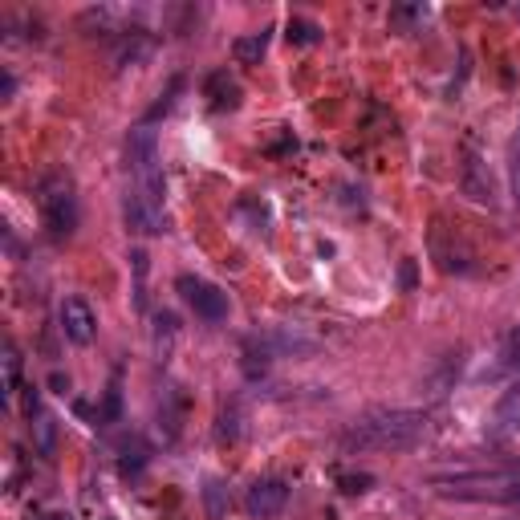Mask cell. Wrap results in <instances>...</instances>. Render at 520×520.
<instances>
[{
  "label": "cell",
  "mask_w": 520,
  "mask_h": 520,
  "mask_svg": "<svg viewBox=\"0 0 520 520\" xmlns=\"http://www.w3.org/2000/svg\"><path fill=\"white\" fill-rule=\"evenodd\" d=\"M427 431H431L427 411L386 407V411H370L354 419L342 435V447L346 451H411L427 439Z\"/></svg>",
  "instance_id": "obj_1"
},
{
  "label": "cell",
  "mask_w": 520,
  "mask_h": 520,
  "mask_svg": "<svg viewBox=\"0 0 520 520\" xmlns=\"http://www.w3.org/2000/svg\"><path fill=\"white\" fill-rule=\"evenodd\" d=\"M435 496L443 500H464V504H520V468H472V472H451L431 476Z\"/></svg>",
  "instance_id": "obj_2"
},
{
  "label": "cell",
  "mask_w": 520,
  "mask_h": 520,
  "mask_svg": "<svg viewBox=\"0 0 520 520\" xmlns=\"http://www.w3.org/2000/svg\"><path fill=\"white\" fill-rule=\"evenodd\" d=\"M126 171L135 179V187L151 208H163V195H167V183H163V163H159V139L151 122H139L135 130L126 135Z\"/></svg>",
  "instance_id": "obj_3"
},
{
  "label": "cell",
  "mask_w": 520,
  "mask_h": 520,
  "mask_svg": "<svg viewBox=\"0 0 520 520\" xmlns=\"http://www.w3.org/2000/svg\"><path fill=\"white\" fill-rule=\"evenodd\" d=\"M37 208L49 240H70L78 232V187L65 171H49L37 183Z\"/></svg>",
  "instance_id": "obj_4"
},
{
  "label": "cell",
  "mask_w": 520,
  "mask_h": 520,
  "mask_svg": "<svg viewBox=\"0 0 520 520\" xmlns=\"http://www.w3.org/2000/svg\"><path fill=\"white\" fill-rule=\"evenodd\" d=\"M175 289H179V297L187 301V309L200 317V321L220 325V321L228 317V293H224L220 285H212V281H204V277H179Z\"/></svg>",
  "instance_id": "obj_5"
},
{
  "label": "cell",
  "mask_w": 520,
  "mask_h": 520,
  "mask_svg": "<svg viewBox=\"0 0 520 520\" xmlns=\"http://www.w3.org/2000/svg\"><path fill=\"white\" fill-rule=\"evenodd\" d=\"M57 325H61L65 342H74V346H90L98 338V313L86 297H65L57 309Z\"/></svg>",
  "instance_id": "obj_6"
},
{
  "label": "cell",
  "mask_w": 520,
  "mask_h": 520,
  "mask_svg": "<svg viewBox=\"0 0 520 520\" xmlns=\"http://www.w3.org/2000/svg\"><path fill=\"white\" fill-rule=\"evenodd\" d=\"M460 183H464V195H468L472 204H484V208H492V204H496V183H492V171H488V163L480 159V151H476V147H468V151H464Z\"/></svg>",
  "instance_id": "obj_7"
},
{
  "label": "cell",
  "mask_w": 520,
  "mask_h": 520,
  "mask_svg": "<svg viewBox=\"0 0 520 520\" xmlns=\"http://www.w3.org/2000/svg\"><path fill=\"white\" fill-rule=\"evenodd\" d=\"M285 504H289V484L285 480H256L248 488V496H244V508H248L252 520H273V516L285 512Z\"/></svg>",
  "instance_id": "obj_8"
},
{
  "label": "cell",
  "mask_w": 520,
  "mask_h": 520,
  "mask_svg": "<svg viewBox=\"0 0 520 520\" xmlns=\"http://www.w3.org/2000/svg\"><path fill=\"white\" fill-rule=\"evenodd\" d=\"M122 220H126L130 232H139V236H159L163 224H167L163 208H151L139 191H126L122 195Z\"/></svg>",
  "instance_id": "obj_9"
},
{
  "label": "cell",
  "mask_w": 520,
  "mask_h": 520,
  "mask_svg": "<svg viewBox=\"0 0 520 520\" xmlns=\"http://www.w3.org/2000/svg\"><path fill=\"white\" fill-rule=\"evenodd\" d=\"M183 415H187V399H183V390L179 386H163V395H159V407H155V419H159V431L167 443L179 439L183 431Z\"/></svg>",
  "instance_id": "obj_10"
},
{
  "label": "cell",
  "mask_w": 520,
  "mask_h": 520,
  "mask_svg": "<svg viewBox=\"0 0 520 520\" xmlns=\"http://www.w3.org/2000/svg\"><path fill=\"white\" fill-rule=\"evenodd\" d=\"M25 415H29V431H33V443H37V451H53V443H57V427H53V419H49V411L41 407V395H37V386H25Z\"/></svg>",
  "instance_id": "obj_11"
},
{
  "label": "cell",
  "mask_w": 520,
  "mask_h": 520,
  "mask_svg": "<svg viewBox=\"0 0 520 520\" xmlns=\"http://www.w3.org/2000/svg\"><path fill=\"white\" fill-rule=\"evenodd\" d=\"M204 98H208V106H212L216 114H224V110H236V106H240V86H236V78H232L228 70H212L208 82H204Z\"/></svg>",
  "instance_id": "obj_12"
},
{
  "label": "cell",
  "mask_w": 520,
  "mask_h": 520,
  "mask_svg": "<svg viewBox=\"0 0 520 520\" xmlns=\"http://www.w3.org/2000/svg\"><path fill=\"white\" fill-rule=\"evenodd\" d=\"M265 53H269V29H260V33H244V37H236V41H232V57H236L240 65H256Z\"/></svg>",
  "instance_id": "obj_13"
},
{
  "label": "cell",
  "mask_w": 520,
  "mask_h": 520,
  "mask_svg": "<svg viewBox=\"0 0 520 520\" xmlns=\"http://www.w3.org/2000/svg\"><path fill=\"white\" fill-rule=\"evenodd\" d=\"M516 427H520V386L508 390V395L500 399V407H496V415H492V431L496 435H508Z\"/></svg>",
  "instance_id": "obj_14"
},
{
  "label": "cell",
  "mask_w": 520,
  "mask_h": 520,
  "mask_svg": "<svg viewBox=\"0 0 520 520\" xmlns=\"http://www.w3.org/2000/svg\"><path fill=\"white\" fill-rule=\"evenodd\" d=\"M0 362H5V403H13L21 395V350L13 338H5V358Z\"/></svg>",
  "instance_id": "obj_15"
},
{
  "label": "cell",
  "mask_w": 520,
  "mask_h": 520,
  "mask_svg": "<svg viewBox=\"0 0 520 520\" xmlns=\"http://www.w3.org/2000/svg\"><path fill=\"white\" fill-rule=\"evenodd\" d=\"M147 53H151V37H143V33H130V37L118 45L114 65H118V70H126V65H139Z\"/></svg>",
  "instance_id": "obj_16"
},
{
  "label": "cell",
  "mask_w": 520,
  "mask_h": 520,
  "mask_svg": "<svg viewBox=\"0 0 520 520\" xmlns=\"http://www.w3.org/2000/svg\"><path fill=\"white\" fill-rule=\"evenodd\" d=\"M427 21V5H395L390 9V29L399 33H415Z\"/></svg>",
  "instance_id": "obj_17"
},
{
  "label": "cell",
  "mask_w": 520,
  "mask_h": 520,
  "mask_svg": "<svg viewBox=\"0 0 520 520\" xmlns=\"http://www.w3.org/2000/svg\"><path fill=\"white\" fill-rule=\"evenodd\" d=\"M285 37H289L293 45H317V41H321V25L309 21V17H293V21L285 25Z\"/></svg>",
  "instance_id": "obj_18"
},
{
  "label": "cell",
  "mask_w": 520,
  "mask_h": 520,
  "mask_svg": "<svg viewBox=\"0 0 520 520\" xmlns=\"http://www.w3.org/2000/svg\"><path fill=\"white\" fill-rule=\"evenodd\" d=\"M204 500H208V516H212V520H220V516L228 512V488H224L220 480H212V484L204 488Z\"/></svg>",
  "instance_id": "obj_19"
},
{
  "label": "cell",
  "mask_w": 520,
  "mask_h": 520,
  "mask_svg": "<svg viewBox=\"0 0 520 520\" xmlns=\"http://www.w3.org/2000/svg\"><path fill=\"white\" fill-rule=\"evenodd\" d=\"M338 484H342V492L346 496H362V492H370V484H374V476H366V472H350V476H338Z\"/></svg>",
  "instance_id": "obj_20"
},
{
  "label": "cell",
  "mask_w": 520,
  "mask_h": 520,
  "mask_svg": "<svg viewBox=\"0 0 520 520\" xmlns=\"http://www.w3.org/2000/svg\"><path fill=\"white\" fill-rule=\"evenodd\" d=\"M118 415H122V395H118V382L106 390V407L98 411V419L102 423H118Z\"/></svg>",
  "instance_id": "obj_21"
},
{
  "label": "cell",
  "mask_w": 520,
  "mask_h": 520,
  "mask_svg": "<svg viewBox=\"0 0 520 520\" xmlns=\"http://www.w3.org/2000/svg\"><path fill=\"white\" fill-rule=\"evenodd\" d=\"M508 163H512V200L520 204V122H516V135H512V155H508Z\"/></svg>",
  "instance_id": "obj_22"
},
{
  "label": "cell",
  "mask_w": 520,
  "mask_h": 520,
  "mask_svg": "<svg viewBox=\"0 0 520 520\" xmlns=\"http://www.w3.org/2000/svg\"><path fill=\"white\" fill-rule=\"evenodd\" d=\"M216 435H220V439H236V435H240V411H236V407L220 411V427H216Z\"/></svg>",
  "instance_id": "obj_23"
},
{
  "label": "cell",
  "mask_w": 520,
  "mask_h": 520,
  "mask_svg": "<svg viewBox=\"0 0 520 520\" xmlns=\"http://www.w3.org/2000/svg\"><path fill=\"white\" fill-rule=\"evenodd\" d=\"M500 358H504L508 366H516V362H520V325H516V330L504 338V350H500Z\"/></svg>",
  "instance_id": "obj_24"
},
{
  "label": "cell",
  "mask_w": 520,
  "mask_h": 520,
  "mask_svg": "<svg viewBox=\"0 0 520 520\" xmlns=\"http://www.w3.org/2000/svg\"><path fill=\"white\" fill-rule=\"evenodd\" d=\"M399 285L411 293L415 289V260H403V269H399Z\"/></svg>",
  "instance_id": "obj_25"
},
{
  "label": "cell",
  "mask_w": 520,
  "mask_h": 520,
  "mask_svg": "<svg viewBox=\"0 0 520 520\" xmlns=\"http://www.w3.org/2000/svg\"><path fill=\"white\" fill-rule=\"evenodd\" d=\"M37 520H74L70 512H65V508H49V512H41Z\"/></svg>",
  "instance_id": "obj_26"
},
{
  "label": "cell",
  "mask_w": 520,
  "mask_h": 520,
  "mask_svg": "<svg viewBox=\"0 0 520 520\" xmlns=\"http://www.w3.org/2000/svg\"><path fill=\"white\" fill-rule=\"evenodd\" d=\"M13 90H17V82H13V74H5V86H0V94L13 98Z\"/></svg>",
  "instance_id": "obj_27"
},
{
  "label": "cell",
  "mask_w": 520,
  "mask_h": 520,
  "mask_svg": "<svg viewBox=\"0 0 520 520\" xmlns=\"http://www.w3.org/2000/svg\"><path fill=\"white\" fill-rule=\"evenodd\" d=\"M53 386H57V395H65V390H70V378H61V374H53Z\"/></svg>",
  "instance_id": "obj_28"
}]
</instances>
